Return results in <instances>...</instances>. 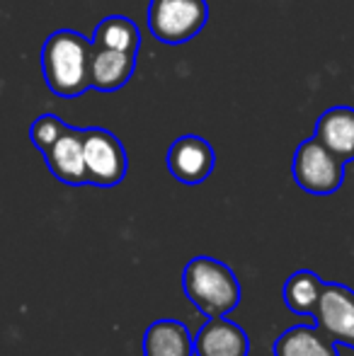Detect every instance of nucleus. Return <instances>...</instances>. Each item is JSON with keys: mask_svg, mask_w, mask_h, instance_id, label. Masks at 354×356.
I'll list each match as a JSON object with an SVG mask.
<instances>
[{"mask_svg": "<svg viewBox=\"0 0 354 356\" xmlns=\"http://www.w3.org/2000/svg\"><path fill=\"white\" fill-rule=\"evenodd\" d=\"M92 42L73 29H56L42 49V73L47 88L58 97H81L92 88L90 78Z\"/></svg>", "mask_w": 354, "mask_h": 356, "instance_id": "1", "label": "nucleus"}, {"mask_svg": "<svg viewBox=\"0 0 354 356\" xmlns=\"http://www.w3.org/2000/svg\"><path fill=\"white\" fill-rule=\"evenodd\" d=\"M184 296L207 318H221L241 303V282L228 264L214 257H194L182 272Z\"/></svg>", "mask_w": 354, "mask_h": 356, "instance_id": "2", "label": "nucleus"}, {"mask_svg": "<svg viewBox=\"0 0 354 356\" xmlns=\"http://www.w3.org/2000/svg\"><path fill=\"white\" fill-rule=\"evenodd\" d=\"M148 29L158 42L168 47L187 44L207 27V0H151L148 3Z\"/></svg>", "mask_w": 354, "mask_h": 356, "instance_id": "3", "label": "nucleus"}, {"mask_svg": "<svg viewBox=\"0 0 354 356\" xmlns=\"http://www.w3.org/2000/svg\"><path fill=\"white\" fill-rule=\"evenodd\" d=\"M345 160L325 148L316 136L303 141L293 153L291 175L293 182L308 194L328 197L335 194L345 182Z\"/></svg>", "mask_w": 354, "mask_h": 356, "instance_id": "4", "label": "nucleus"}, {"mask_svg": "<svg viewBox=\"0 0 354 356\" xmlns=\"http://www.w3.org/2000/svg\"><path fill=\"white\" fill-rule=\"evenodd\" d=\"M83 150H86L88 184L95 187H117L127 177V150L122 141L107 129H83Z\"/></svg>", "mask_w": 354, "mask_h": 356, "instance_id": "5", "label": "nucleus"}, {"mask_svg": "<svg viewBox=\"0 0 354 356\" xmlns=\"http://www.w3.org/2000/svg\"><path fill=\"white\" fill-rule=\"evenodd\" d=\"M168 170L182 184H202L216 165V153L211 143L204 141L202 136H179L177 141L168 148Z\"/></svg>", "mask_w": 354, "mask_h": 356, "instance_id": "6", "label": "nucleus"}, {"mask_svg": "<svg viewBox=\"0 0 354 356\" xmlns=\"http://www.w3.org/2000/svg\"><path fill=\"white\" fill-rule=\"evenodd\" d=\"M313 320L337 344L354 349V293L347 286L325 284Z\"/></svg>", "mask_w": 354, "mask_h": 356, "instance_id": "7", "label": "nucleus"}, {"mask_svg": "<svg viewBox=\"0 0 354 356\" xmlns=\"http://www.w3.org/2000/svg\"><path fill=\"white\" fill-rule=\"evenodd\" d=\"M47 160L51 175L58 182L68 187H83L88 184L86 170V150H83V129H68L47 153H42Z\"/></svg>", "mask_w": 354, "mask_h": 356, "instance_id": "8", "label": "nucleus"}, {"mask_svg": "<svg viewBox=\"0 0 354 356\" xmlns=\"http://www.w3.org/2000/svg\"><path fill=\"white\" fill-rule=\"evenodd\" d=\"M250 339L238 323L221 318H209L194 337V356H248Z\"/></svg>", "mask_w": 354, "mask_h": 356, "instance_id": "9", "label": "nucleus"}, {"mask_svg": "<svg viewBox=\"0 0 354 356\" xmlns=\"http://www.w3.org/2000/svg\"><path fill=\"white\" fill-rule=\"evenodd\" d=\"M136 71V56L134 54L102 49L92 44V61H90V78L92 88L99 92H117L131 80Z\"/></svg>", "mask_w": 354, "mask_h": 356, "instance_id": "10", "label": "nucleus"}, {"mask_svg": "<svg viewBox=\"0 0 354 356\" xmlns=\"http://www.w3.org/2000/svg\"><path fill=\"white\" fill-rule=\"evenodd\" d=\"M316 138L340 160H354V107H330L318 117Z\"/></svg>", "mask_w": 354, "mask_h": 356, "instance_id": "11", "label": "nucleus"}, {"mask_svg": "<svg viewBox=\"0 0 354 356\" xmlns=\"http://www.w3.org/2000/svg\"><path fill=\"white\" fill-rule=\"evenodd\" d=\"M274 356H340L337 342L318 325H296L274 342Z\"/></svg>", "mask_w": 354, "mask_h": 356, "instance_id": "12", "label": "nucleus"}, {"mask_svg": "<svg viewBox=\"0 0 354 356\" xmlns=\"http://www.w3.org/2000/svg\"><path fill=\"white\" fill-rule=\"evenodd\" d=\"M143 356H194V339L179 320H158L143 334Z\"/></svg>", "mask_w": 354, "mask_h": 356, "instance_id": "13", "label": "nucleus"}, {"mask_svg": "<svg viewBox=\"0 0 354 356\" xmlns=\"http://www.w3.org/2000/svg\"><path fill=\"white\" fill-rule=\"evenodd\" d=\"M325 289V282L318 277L311 269H298L291 277L287 279L282 289L284 303L291 313L296 315H308V318H316V308L318 300H321V293Z\"/></svg>", "mask_w": 354, "mask_h": 356, "instance_id": "14", "label": "nucleus"}, {"mask_svg": "<svg viewBox=\"0 0 354 356\" xmlns=\"http://www.w3.org/2000/svg\"><path fill=\"white\" fill-rule=\"evenodd\" d=\"M92 44L102 49H114V51L134 54L138 56V49H141V32L138 27L124 15H109L102 22L95 27Z\"/></svg>", "mask_w": 354, "mask_h": 356, "instance_id": "15", "label": "nucleus"}, {"mask_svg": "<svg viewBox=\"0 0 354 356\" xmlns=\"http://www.w3.org/2000/svg\"><path fill=\"white\" fill-rule=\"evenodd\" d=\"M68 129L71 127H68L61 117H56V114H51V112L42 114V117L34 119L32 127H29V141L34 143V148H37L39 153H47Z\"/></svg>", "mask_w": 354, "mask_h": 356, "instance_id": "16", "label": "nucleus"}]
</instances>
